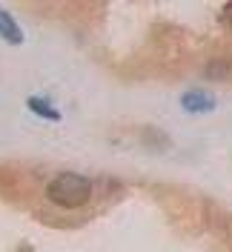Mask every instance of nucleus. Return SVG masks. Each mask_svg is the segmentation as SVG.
<instances>
[{"label": "nucleus", "mask_w": 232, "mask_h": 252, "mask_svg": "<svg viewBox=\"0 0 232 252\" xmlns=\"http://www.w3.org/2000/svg\"><path fill=\"white\" fill-rule=\"evenodd\" d=\"M181 106H184L186 112H209L215 106V97L201 92V89H192V92H186L184 97H181Z\"/></svg>", "instance_id": "obj_2"}, {"label": "nucleus", "mask_w": 232, "mask_h": 252, "mask_svg": "<svg viewBox=\"0 0 232 252\" xmlns=\"http://www.w3.org/2000/svg\"><path fill=\"white\" fill-rule=\"evenodd\" d=\"M0 37L3 40H9V43H23V32H20V26L15 23V17L9 15V12H3L0 9Z\"/></svg>", "instance_id": "obj_3"}, {"label": "nucleus", "mask_w": 232, "mask_h": 252, "mask_svg": "<svg viewBox=\"0 0 232 252\" xmlns=\"http://www.w3.org/2000/svg\"><path fill=\"white\" fill-rule=\"evenodd\" d=\"M46 198L61 209H77V206L89 204L92 181L77 172H61L46 184Z\"/></svg>", "instance_id": "obj_1"}, {"label": "nucleus", "mask_w": 232, "mask_h": 252, "mask_svg": "<svg viewBox=\"0 0 232 252\" xmlns=\"http://www.w3.org/2000/svg\"><path fill=\"white\" fill-rule=\"evenodd\" d=\"M29 109H34L40 118H46V121H58V118H61V112H55L46 100H40V97H29Z\"/></svg>", "instance_id": "obj_4"}]
</instances>
